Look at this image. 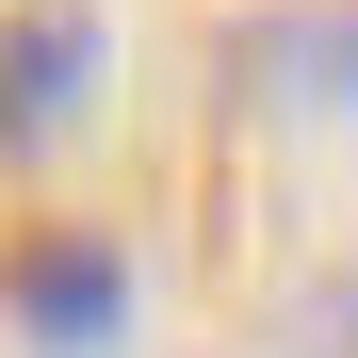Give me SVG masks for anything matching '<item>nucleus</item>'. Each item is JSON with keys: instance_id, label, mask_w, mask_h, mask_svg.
I'll return each mask as SVG.
<instances>
[{"instance_id": "obj_1", "label": "nucleus", "mask_w": 358, "mask_h": 358, "mask_svg": "<svg viewBox=\"0 0 358 358\" xmlns=\"http://www.w3.org/2000/svg\"><path fill=\"white\" fill-rule=\"evenodd\" d=\"M0 310H17L49 358H82V342L131 326V261H114L98 228H17V245H0Z\"/></svg>"}, {"instance_id": "obj_2", "label": "nucleus", "mask_w": 358, "mask_h": 358, "mask_svg": "<svg viewBox=\"0 0 358 358\" xmlns=\"http://www.w3.org/2000/svg\"><path fill=\"white\" fill-rule=\"evenodd\" d=\"M82 82H98V17L82 0H17V17H0V131L82 114Z\"/></svg>"}, {"instance_id": "obj_3", "label": "nucleus", "mask_w": 358, "mask_h": 358, "mask_svg": "<svg viewBox=\"0 0 358 358\" xmlns=\"http://www.w3.org/2000/svg\"><path fill=\"white\" fill-rule=\"evenodd\" d=\"M293 358H358V277H326L310 310H293Z\"/></svg>"}]
</instances>
